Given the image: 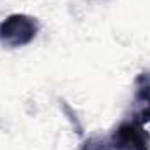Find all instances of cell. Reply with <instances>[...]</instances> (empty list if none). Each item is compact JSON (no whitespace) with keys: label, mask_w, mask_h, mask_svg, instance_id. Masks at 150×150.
<instances>
[{"label":"cell","mask_w":150,"mask_h":150,"mask_svg":"<svg viewBox=\"0 0 150 150\" xmlns=\"http://www.w3.org/2000/svg\"><path fill=\"white\" fill-rule=\"evenodd\" d=\"M40 23L26 14H11L0 23V42L7 47H23L33 42Z\"/></svg>","instance_id":"6da1fadb"},{"label":"cell","mask_w":150,"mask_h":150,"mask_svg":"<svg viewBox=\"0 0 150 150\" xmlns=\"http://www.w3.org/2000/svg\"><path fill=\"white\" fill-rule=\"evenodd\" d=\"M112 150H150V134L143 124L136 120H124L113 129L110 136Z\"/></svg>","instance_id":"7a4b0ae2"},{"label":"cell","mask_w":150,"mask_h":150,"mask_svg":"<svg viewBox=\"0 0 150 150\" xmlns=\"http://www.w3.org/2000/svg\"><path fill=\"white\" fill-rule=\"evenodd\" d=\"M134 108L133 120L140 124L150 122V72H142L134 80Z\"/></svg>","instance_id":"3957f363"},{"label":"cell","mask_w":150,"mask_h":150,"mask_svg":"<svg viewBox=\"0 0 150 150\" xmlns=\"http://www.w3.org/2000/svg\"><path fill=\"white\" fill-rule=\"evenodd\" d=\"M82 150H112L110 147V142L107 140H101V138H91L84 143Z\"/></svg>","instance_id":"277c9868"}]
</instances>
